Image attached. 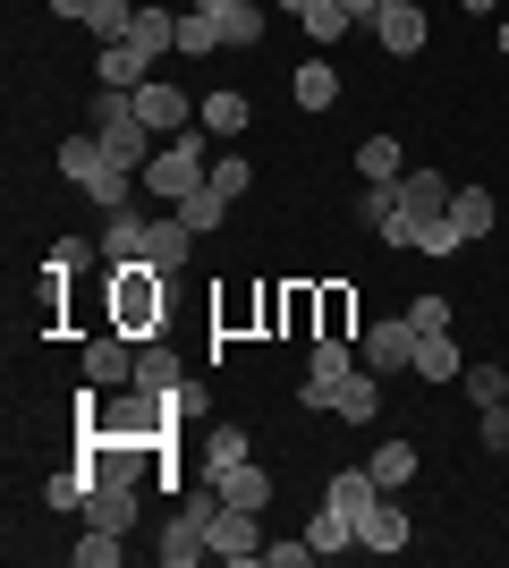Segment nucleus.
<instances>
[{"label": "nucleus", "instance_id": "obj_1", "mask_svg": "<svg viewBox=\"0 0 509 568\" xmlns=\"http://www.w3.org/2000/svg\"><path fill=\"white\" fill-rule=\"evenodd\" d=\"M204 170H213V144L195 136V128H179V136H170L162 153H153V162L136 170V187H145L153 204H187V195L204 187Z\"/></svg>", "mask_w": 509, "mask_h": 568}, {"label": "nucleus", "instance_id": "obj_2", "mask_svg": "<svg viewBox=\"0 0 509 568\" xmlns=\"http://www.w3.org/2000/svg\"><path fill=\"white\" fill-rule=\"evenodd\" d=\"M60 179H69V187H85L102 213H120L128 195H136V170L111 162V153H102V136H60Z\"/></svg>", "mask_w": 509, "mask_h": 568}, {"label": "nucleus", "instance_id": "obj_3", "mask_svg": "<svg viewBox=\"0 0 509 568\" xmlns=\"http://www.w3.org/2000/svg\"><path fill=\"white\" fill-rule=\"evenodd\" d=\"M94 136H102V153H111L120 170L153 162V128H145V111H136L128 85H102V94H94Z\"/></svg>", "mask_w": 509, "mask_h": 568}, {"label": "nucleus", "instance_id": "obj_4", "mask_svg": "<svg viewBox=\"0 0 509 568\" xmlns=\"http://www.w3.org/2000/svg\"><path fill=\"white\" fill-rule=\"evenodd\" d=\"M365 356L348 348V339H315V356H306V382H297V407H315V416H332V390L348 374H357Z\"/></svg>", "mask_w": 509, "mask_h": 568}, {"label": "nucleus", "instance_id": "obj_5", "mask_svg": "<svg viewBox=\"0 0 509 568\" xmlns=\"http://www.w3.org/2000/svg\"><path fill=\"white\" fill-rule=\"evenodd\" d=\"M357 356H365V374H416V323L408 314H390V323H374V332L357 339Z\"/></svg>", "mask_w": 509, "mask_h": 568}, {"label": "nucleus", "instance_id": "obj_6", "mask_svg": "<svg viewBox=\"0 0 509 568\" xmlns=\"http://www.w3.org/2000/svg\"><path fill=\"white\" fill-rule=\"evenodd\" d=\"M85 526H111V535L136 526V475H128V467H102L94 475V493H85Z\"/></svg>", "mask_w": 509, "mask_h": 568}, {"label": "nucleus", "instance_id": "obj_7", "mask_svg": "<svg viewBox=\"0 0 509 568\" xmlns=\"http://www.w3.org/2000/svg\"><path fill=\"white\" fill-rule=\"evenodd\" d=\"M204 535H213V560H230V568H238V560H264V526H255V509H230V500H221Z\"/></svg>", "mask_w": 509, "mask_h": 568}, {"label": "nucleus", "instance_id": "obj_8", "mask_svg": "<svg viewBox=\"0 0 509 568\" xmlns=\"http://www.w3.org/2000/svg\"><path fill=\"white\" fill-rule=\"evenodd\" d=\"M120 323L128 332H153V323H162V272H153V263H120Z\"/></svg>", "mask_w": 509, "mask_h": 568}, {"label": "nucleus", "instance_id": "obj_9", "mask_svg": "<svg viewBox=\"0 0 509 568\" xmlns=\"http://www.w3.org/2000/svg\"><path fill=\"white\" fill-rule=\"evenodd\" d=\"M357 551H374V560L408 551V509H399V493H383V500H374V509L357 518Z\"/></svg>", "mask_w": 509, "mask_h": 568}, {"label": "nucleus", "instance_id": "obj_10", "mask_svg": "<svg viewBox=\"0 0 509 568\" xmlns=\"http://www.w3.org/2000/svg\"><path fill=\"white\" fill-rule=\"evenodd\" d=\"M187 246H195L187 221H179V213H153L145 237H136V263H153V272H179V263H187Z\"/></svg>", "mask_w": 509, "mask_h": 568}, {"label": "nucleus", "instance_id": "obj_11", "mask_svg": "<svg viewBox=\"0 0 509 568\" xmlns=\"http://www.w3.org/2000/svg\"><path fill=\"white\" fill-rule=\"evenodd\" d=\"M374 43H383L390 60H416V51H425V0H390L383 18H374Z\"/></svg>", "mask_w": 509, "mask_h": 568}, {"label": "nucleus", "instance_id": "obj_12", "mask_svg": "<svg viewBox=\"0 0 509 568\" xmlns=\"http://www.w3.org/2000/svg\"><path fill=\"white\" fill-rule=\"evenodd\" d=\"M195 9H204V18H213V34L221 43H264V0H195Z\"/></svg>", "mask_w": 509, "mask_h": 568}, {"label": "nucleus", "instance_id": "obj_13", "mask_svg": "<svg viewBox=\"0 0 509 568\" xmlns=\"http://www.w3.org/2000/svg\"><path fill=\"white\" fill-rule=\"evenodd\" d=\"M136 111H145L153 136H179V128H195V102L179 94V85H162V77H153V85H136Z\"/></svg>", "mask_w": 509, "mask_h": 568}, {"label": "nucleus", "instance_id": "obj_14", "mask_svg": "<svg viewBox=\"0 0 509 568\" xmlns=\"http://www.w3.org/2000/svg\"><path fill=\"white\" fill-rule=\"evenodd\" d=\"M374 500H383V484H374V467H339L332 484H323V509H339V518L357 526L365 509H374Z\"/></svg>", "mask_w": 509, "mask_h": 568}, {"label": "nucleus", "instance_id": "obj_15", "mask_svg": "<svg viewBox=\"0 0 509 568\" xmlns=\"http://www.w3.org/2000/svg\"><path fill=\"white\" fill-rule=\"evenodd\" d=\"M204 475H213V493L230 500V509H264V500H272V475L255 467V458H238V467H204Z\"/></svg>", "mask_w": 509, "mask_h": 568}, {"label": "nucleus", "instance_id": "obj_16", "mask_svg": "<svg viewBox=\"0 0 509 568\" xmlns=\"http://www.w3.org/2000/svg\"><path fill=\"white\" fill-rule=\"evenodd\" d=\"M289 94H297V111H332V102H339V69L323 60V51H315V60H297V69H289Z\"/></svg>", "mask_w": 509, "mask_h": 568}, {"label": "nucleus", "instance_id": "obj_17", "mask_svg": "<svg viewBox=\"0 0 509 568\" xmlns=\"http://www.w3.org/2000/svg\"><path fill=\"white\" fill-rule=\"evenodd\" d=\"M51 9H60V18H85L102 43H128V26H136V9H128V0H51Z\"/></svg>", "mask_w": 509, "mask_h": 568}, {"label": "nucleus", "instance_id": "obj_18", "mask_svg": "<svg viewBox=\"0 0 509 568\" xmlns=\"http://www.w3.org/2000/svg\"><path fill=\"white\" fill-rule=\"evenodd\" d=\"M332 416H348V425H374V416H383V374H365V365H357V374L332 390Z\"/></svg>", "mask_w": 509, "mask_h": 568}, {"label": "nucleus", "instance_id": "obj_19", "mask_svg": "<svg viewBox=\"0 0 509 568\" xmlns=\"http://www.w3.org/2000/svg\"><path fill=\"white\" fill-rule=\"evenodd\" d=\"M94 77H102V85H128V94H136V85H153V60H145L136 43H102V51H94Z\"/></svg>", "mask_w": 509, "mask_h": 568}, {"label": "nucleus", "instance_id": "obj_20", "mask_svg": "<svg viewBox=\"0 0 509 568\" xmlns=\"http://www.w3.org/2000/svg\"><path fill=\"white\" fill-rule=\"evenodd\" d=\"M85 382H94V390L136 382V348H128V339H85Z\"/></svg>", "mask_w": 509, "mask_h": 568}, {"label": "nucleus", "instance_id": "obj_21", "mask_svg": "<svg viewBox=\"0 0 509 568\" xmlns=\"http://www.w3.org/2000/svg\"><path fill=\"white\" fill-rule=\"evenodd\" d=\"M416 374L425 382H467V356L450 332H416Z\"/></svg>", "mask_w": 509, "mask_h": 568}, {"label": "nucleus", "instance_id": "obj_22", "mask_svg": "<svg viewBox=\"0 0 509 568\" xmlns=\"http://www.w3.org/2000/svg\"><path fill=\"white\" fill-rule=\"evenodd\" d=\"M246 119H255V102H246V94H230V85L195 102V128H204V136H238Z\"/></svg>", "mask_w": 509, "mask_h": 568}, {"label": "nucleus", "instance_id": "obj_23", "mask_svg": "<svg viewBox=\"0 0 509 568\" xmlns=\"http://www.w3.org/2000/svg\"><path fill=\"white\" fill-rule=\"evenodd\" d=\"M179 382H187V365H179L162 339H153V348H136V390H145V399H170Z\"/></svg>", "mask_w": 509, "mask_h": 568}, {"label": "nucleus", "instance_id": "obj_24", "mask_svg": "<svg viewBox=\"0 0 509 568\" xmlns=\"http://www.w3.org/2000/svg\"><path fill=\"white\" fill-rule=\"evenodd\" d=\"M450 179H441V170H399V204H408V213H450Z\"/></svg>", "mask_w": 509, "mask_h": 568}, {"label": "nucleus", "instance_id": "obj_25", "mask_svg": "<svg viewBox=\"0 0 509 568\" xmlns=\"http://www.w3.org/2000/svg\"><path fill=\"white\" fill-rule=\"evenodd\" d=\"M128 43L145 51V60H162V51H179V18H170V9H136V26H128Z\"/></svg>", "mask_w": 509, "mask_h": 568}, {"label": "nucleus", "instance_id": "obj_26", "mask_svg": "<svg viewBox=\"0 0 509 568\" xmlns=\"http://www.w3.org/2000/svg\"><path fill=\"white\" fill-rule=\"evenodd\" d=\"M365 467H374V484H383V493H408V484H416V442H383Z\"/></svg>", "mask_w": 509, "mask_h": 568}, {"label": "nucleus", "instance_id": "obj_27", "mask_svg": "<svg viewBox=\"0 0 509 568\" xmlns=\"http://www.w3.org/2000/svg\"><path fill=\"white\" fill-rule=\"evenodd\" d=\"M399 170H408V162H399V136H365L357 144V179H365V187H383V179H399Z\"/></svg>", "mask_w": 509, "mask_h": 568}, {"label": "nucleus", "instance_id": "obj_28", "mask_svg": "<svg viewBox=\"0 0 509 568\" xmlns=\"http://www.w3.org/2000/svg\"><path fill=\"white\" fill-rule=\"evenodd\" d=\"M306 544H315V560H332V551H357V526L339 518V509H315V518H306Z\"/></svg>", "mask_w": 509, "mask_h": 568}, {"label": "nucleus", "instance_id": "obj_29", "mask_svg": "<svg viewBox=\"0 0 509 568\" xmlns=\"http://www.w3.org/2000/svg\"><path fill=\"white\" fill-rule=\"evenodd\" d=\"M450 230H459V237H492V195L459 187V195H450Z\"/></svg>", "mask_w": 509, "mask_h": 568}, {"label": "nucleus", "instance_id": "obj_30", "mask_svg": "<svg viewBox=\"0 0 509 568\" xmlns=\"http://www.w3.org/2000/svg\"><path fill=\"white\" fill-rule=\"evenodd\" d=\"M204 187H221L230 204H238V195L255 187V162H246V153H213V170H204Z\"/></svg>", "mask_w": 509, "mask_h": 568}, {"label": "nucleus", "instance_id": "obj_31", "mask_svg": "<svg viewBox=\"0 0 509 568\" xmlns=\"http://www.w3.org/2000/svg\"><path fill=\"white\" fill-rule=\"evenodd\" d=\"M297 26H306V43H339V34H348V26H357V18H348V9H339V0H315V9H306V18H297Z\"/></svg>", "mask_w": 509, "mask_h": 568}, {"label": "nucleus", "instance_id": "obj_32", "mask_svg": "<svg viewBox=\"0 0 509 568\" xmlns=\"http://www.w3.org/2000/svg\"><path fill=\"white\" fill-rule=\"evenodd\" d=\"M94 475H102V467H69V475H51V484H43V500H51V509H85Z\"/></svg>", "mask_w": 509, "mask_h": 568}, {"label": "nucleus", "instance_id": "obj_33", "mask_svg": "<svg viewBox=\"0 0 509 568\" xmlns=\"http://www.w3.org/2000/svg\"><path fill=\"white\" fill-rule=\"evenodd\" d=\"M390 213H399V179H383V187H365V195H357V221H365L374 237L390 230Z\"/></svg>", "mask_w": 509, "mask_h": 568}, {"label": "nucleus", "instance_id": "obj_34", "mask_svg": "<svg viewBox=\"0 0 509 568\" xmlns=\"http://www.w3.org/2000/svg\"><path fill=\"white\" fill-rule=\"evenodd\" d=\"M221 213H230V195H221V187H195L187 204H179V221H187L195 237H204V230H221Z\"/></svg>", "mask_w": 509, "mask_h": 568}, {"label": "nucleus", "instance_id": "obj_35", "mask_svg": "<svg viewBox=\"0 0 509 568\" xmlns=\"http://www.w3.org/2000/svg\"><path fill=\"white\" fill-rule=\"evenodd\" d=\"M120 544H128V535H111V526H85V544H77L69 560H77V568H111V560H120Z\"/></svg>", "mask_w": 509, "mask_h": 568}, {"label": "nucleus", "instance_id": "obj_36", "mask_svg": "<svg viewBox=\"0 0 509 568\" xmlns=\"http://www.w3.org/2000/svg\"><path fill=\"white\" fill-rule=\"evenodd\" d=\"M179 51H187V60H213V51H221V34H213V18H204V9H187V18H179Z\"/></svg>", "mask_w": 509, "mask_h": 568}, {"label": "nucleus", "instance_id": "obj_37", "mask_svg": "<svg viewBox=\"0 0 509 568\" xmlns=\"http://www.w3.org/2000/svg\"><path fill=\"white\" fill-rule=\"evenodd\" d=\"M246 458V425H213L204 433V467H238Z\"/></svg>", "mask_w": 509, "mask_h": 568}, {"label": "nucleus", "instance_id": "obj_38", "mask_svg": "<svg viewBox=\"0 0 509 568\" xmlns=\"http://www.w3.org/2000/svg\"><path fill=\"white\" fill-rule=\"evenodd\" d=\"M476 425H485V450H492V458H509V390H501L492 407H476Z\"/></svg>", "mask_w": 509, "mask_h": 568}, {"label": "nucleus", "instance_id": "obj_39", "mask_svg": "<svg viewBox=\"0 0 509 568\" xmlns=\"http://www.w3.org/2000/svg\"><path fill=\"white\" fill-rule=\"evenodd\" d=\"M501 390H509V374H501V365H467V399H476V407H492Z\"/></svg>", "mask_w": 509, "mask_h": 568}, {"label": "nucleus", "instance_id": "obj_40", "mask_svg": "<svg viewBox=\"0 0 509 568\" xmlns=\"http://www.w3.org/2000/svg\"><path fill=\"white\" fill-rule=\"evenodd\" d=\"M408 323H416V332H450V297H434V288H425V297L408 306Z\"/></svg>", "mask_w": 509, "mask_h": 568}, {"label": "nucleus", "instance_id": "obj_41", "mask_svg": "<svg viewBox=\"0 0 509 568\" xmlns=\"http://www.w3.org/2000/svg\"><path fill=\"white\" fill-rule=\"evenodd\" d=\"M459 246H467V237L450 230V213H434V221H425V246H416V255H459Z\"/></svg>", "mask_w": 509, "mask_h": 568}, {"label": "nucleus", "instance_id": "obj_42", "mask_svg": "<svg viewBox=\"0 0 509 568\" xmlns=\"http://www.w3.org/2000/svg\"><path fill=\"white\" fill-rule=\"evenodd\" d=\"M315 560V544L306 535H289V544H264V568H306Z\"/></svg>", "mask_w": 509, "mask_h": 568}, {"label": "nucleus", "instance_id": "obj_43", "mask_svg": "<svg viewBox=\"0 0 509 568\" xmlns=\"http://www.w3.org/2000/svg\"><path fill=\"white\" fill-rule=\"evenodd\" d=\"M339 9H348L357 26H374V18H383V0H339Z\"/></svg>", "mask_w": 509, "mask_h": 568}, {"label": "nucleus", "instance_id": "obj_44", "mask_svg": "<svg viewBox=\"0 0 509 568\" xmlns=\"http://www.w3.org/2000/svg\"><path fill=\"white\" fill-rule=\"evenodd\" d=\"M459 9H467V18H501L509 0H459Z\"/></svg>", "mask_w": 509, "mask_h": 568}, {"label": "nucleus", "instance_id": "obj_45", "mask_svg": "<svg viewBox=\"0 0 509 568\" xmlns=\"http://www.w3.org/2000/svg\"><path fill=\"white\" fill-rule=\"evenodd\" d=\"M281 9H289V18H306V9H315V0H281Z\"/></svg>", "mask_w": 509, "mask_h": 568}, {"label": "nucleus", "instance_id": "obj_46", "mask_svg": "<svg viewBox=\"0 0 509 568\" xmlns=\"http://www.w3.org/2000/svg\"><path fill=\"white\" fill-rule=\"evenodd\" d=\"M501 51H509V18H501Z\"/></svg>", "mask_w": 509, "mask_h": 568}, {"label": "nucleus", "instance_id": "obj_47", "mask_svg": "<svg viewBox=\"0 0 509 568\" xmlns=\"http://www.w3.org/2000/svg\"><path fill=\"white\" fill-rule=\"evenodd\" d=\"M383 9H390V0H383Z\"/></svg>", "mask_w": 509, "mask_h": 568}, {"label": "nucleus", "instance_id": "obj_48", "mask_svg": "<svg viewBox=\"0 0 509 568\" xmlns=\"http://www.w3.org/2000/svg\"><path fill=\"white\" fill-rule=\"evenodd\" d=\"M501 18H509V9H501Z\"/></svg>", "mask_w": 509, "mask_h": 568}]
</instances>
